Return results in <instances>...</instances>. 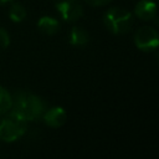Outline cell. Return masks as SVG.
I'll return each instance as SVG.
<instances>
[{
    "mask_svg": "<svg viewBox=\"0 0 159 159\" xmlns=\"http://www.w3.org/2000/svg\"><path fill=\"white\" fill-rule=\"evenodd\" d=\"M56 10L66 22H75L83 15L82 4L78 0H58L56 2Z\"/></svg>",
    "mask_w": 159,
    "mask_h": 159,
    "instance_id": "obj_5",
    "label": "cell"
},
{
    "mask_svg": "<svg viewBox=\"0 0 159 159\" xmlns=\"http://www.w3.org/2000/svg\"><path fill=\"white\" fill-rule=\"evenodd\" d=\"M103 22L109 32L123 35L130 30L133 25V15L123 7H111L103 15Z\"/></svg>",
    "mask_w": 159,
    "mask_h": 159,
    "instance_id": "obj_2",
    "label": "cell"
},
{
    "mask_svg": "<svg viewBox=\"0 0 159 159\" xmlns=\"http://www.w3.org/2000/svg\"><path fill=\"white\" fill-rule=\"evenodd\" d=\"M42 119L46 125L51 128H58L65 124L67 119V113L62 107H51L48 109H45Z\"/></svg>",
    "mask_w": 159,
    "mask_h": 159,
    "instance_id": "obj_6",
    "label": "cell"
},
{
    "mask_svg": "<svg viewBox=\"0 0 159 159\" xmlns=\"http://www.w3.org/2000/svg\"><path fill=\"white\" fill-rule=\"evenodd\" d=\"M9 45H10V35L4 27H0V50H5Z\"/></svg>",
    "mask_w": 159,
    "mask_h": 159,
    "instance_id": "obj_12",
    "label": "cell"
},
{
    "mask_svg": "<svg viewBox=\"0 0 159 159\" xmlns=\"http://www.w3.org/2000/svg\"><path fill=\"white\" fill-rule=\"evenodd\" d=\"M37 27L46 35H55L60 30V21L52 16H42L37 21Z\"/></svg>",
    "mask_w": 159,
    "mask_h": 159,
    "instance_id": "obj_9",
    "label": "cell"
},
{
    "mask_svg": "<svg viewBox=\"0 0 159 159\" xmlns=\"http://www.w3.org/2000/svg\"><path fill=\"white\" fill-rule=\"evenodd\" d=\"M27 129V122L10 112L0 120V140L12 143L20 139Z\"/></svg>",
    "mask_w": 159,
    "mask_h": 159,
    "instance_id": "obj_3",
    "label": "cell"
},
{
    "mask_svg": "<svg viewBox=\"0 0 159 159\" xmlns=\"http://www.w3.org/2000/svg\"><path fill=\"white\" fill-rule=\"evenodd\" d=\"M134 15L143 20L150 21L157 16V5L154 1L150 0H140L134 6Z\"/></svg>",
    "mask_w": 159,
    "mask_h": 159,
    "instance_id": "obj_7",
    "label": "cell"
},
{
    "mask_svg": "<svg viewBox=\"0 0 159 159\" xmlns=\"http://www.w3.org/2000/svg\"><path fill=\"white\" fill-rule=\"evenodd\" d=\"M12 96L9 93L7 89L4 87H0V116L6 114L11 108Z\"/></svg>",
    "mask_w": 159,
    "mask_h": 159,
    "instance_id": "obj_11",
    "label": "cell"
},
{
    "mask_svg": "<svg viewBox=\"0 0 159 159\" xmlns=\"http://www.w3.org/2000/svg\"><path fill=\"white\" fill-rule=\"evenodd\" d=\"M46 109L45 102L36 94L20 91L12 96L10 112L19 116L26 122H32L42 117Z\"/></svg>",
    "mask_w": 159,
    "mask_h": 159,
    "instance_id": "obj_1",
    "label": "cell"
},
{
    "mask_svg": "<svg viewBox=\"0 0 159 159\" xmlns=\"http://www.w3.org/2000/svg\"><path fill=\"white\" fill-rule=\"evenodd\" d=\"M134 43L137 48L149 52L158 48L159 35L158 31L152 26H142L134 34Z\"/></svg>",
    "mask_w": 159,
    "mask_h": 159,
    "instance_id": "obj_4",
    "label": "cell"
},
{
    "mask_svg": "<svg viewBox=\"0 0 159 159\" xmlns=\"http://www.w3.org/2000/svg\"><path fill=\"white\" fill-rule=\"evenodd\" d=\"M9 2H12V0H0V5H4V4H9Z\"/></svg>",
    "mask_w": 159,
    "mask_h": 159,
    "instance_id": "obj_14",
    "label": "cell"
},
{
    "mask_svg": "<svg viewBox=\"0 0 159 159\" xmlns=\"http://www.w3.org/2000/svg\"><path fill=\"white\" fill-rule=\"evenodd\" d=\"M84 1L92 6H103V5H107L108 2H111L112 0H84Z\"/></svg>",
    "mask_w": 159,
    "mask_h": 159,
    "instance_id": "obj_13",
    "label": "cell"
},
{
    "mask_svg": "<svg viewBox=\"0 0 159 159\" xmlns=\"http://www.w3.org/2000/svg\"><path fill=\"white\" fill-rule=\"evenodd\" d=\"M68 41L71 45L77 47H83L89 42V35L88 32L78 26H73L68 35Z\"/></svg>",
    "mask_w": 159,
    "mask_h": 159,
    "instance_id": "obj_8",
    "label": "cell"
},
{
    "mask_svg": "<svg viewBox=\"0 0 159 159\" xmlns=\"http://www.w3.org/2000/svg\"><path fill=\"white\" fill-rule=\"evenodd\" d=\"M27 12H26V9L24 5L19 4V2H12L10 5V9H9V17L11 21L14 22H21L25 20Z\"/></svg>",
    "mask_w": 159,
    "mask_h": 159,
    "instance_id": "obj_10",
    "label": "cell"
}]
</instances>
